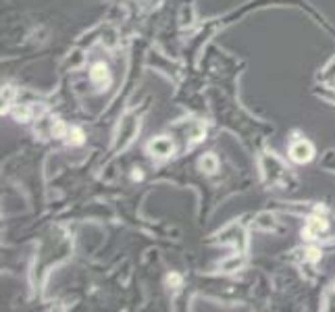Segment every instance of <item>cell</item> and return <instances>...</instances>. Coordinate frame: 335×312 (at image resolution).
I'll return each mask as SVG.
<instances>
[{
    "label": "cell",
    "instance_id": "1",
    "mask_svg": "<svg viewBox=\"0 0 335 312\" xmlns=\"http://www.w3.org/2000/svg\"><path fill=\"white\" fill-rule=\"evenodd\" d=\"M312 154H314V148H312V144L306 142V140H298V142H294L292 148H290V156H292L296 163H308V161L312 159Z\"/></svg>",
    "mask_w": 335,
    "mask_h": 312
},
{
    "label": "cell",
    "instance_id": "2",
    "mask_svg": "<svg viewBox=\"0 0 335 312\" xmlns=\"http://www.w3.org/2000/svg\"><path fill=\"white\" fill-rule=\"evenodd\" d=\"M327 229V221L325 219H319V217H314L306 223V235L308 237H319L323 231Z\"/></svg>",
    "mask_w": 335,
    "mask_h": 312
},
{
    "label": "cell",
    "instance_id": "3",
    "mask_svg": "<svg viewBox=\"0 0 335 312\" xmlns=\"http://www.w3.org/2000/svg\"><path fill=\"white\" fill-rule=\"evenodd\" d=\"M221 241H231V244H235V246L240 244L242 250H244V231L240 227H229V229L223 231Z\"/></svg>",
    "mask_w": 335,
    "mask_h": 312
},
{
    "label": "cell",
    "instance_id": "4",
    "mask_svg": "<svg viewBox=\"0 0 335 312\" xmlns=\"http://www.w3.org/2000/svg\"><path fill=\"white\" fill-rule=\"evenodd\" d=\"M150 150L156 154V156H169L173 152V144L169 140H165V137H158V140H154L150 144Z\"/></svg>",
    "mask_w": 335,
    "mask_h": 312
},
{
    "label": "cell",
    "instance_id": "5",
    "mask_svg": "<svg viewBox=\"0 0 335 312\" xmlns=\"http://www.w3.org/2000/svg\"><path fill=\"white\" fill-rule=\"evenodd\" d=\"M92 79L98 83V85H104V83H109V69L104 67L102 63H98L94 69H92Z\"/></svg>",
    "mask_w": 335,
    "mask_h": 312
},
{
    "label": "cell",
    "instance_id": "6",
    "mask_svg": "<svg viewBox=\"0 0 335 312\" xmlns=\"http://www.w3.org/2000/svg\"><path fill=\"white\" fill-rule=\"evenodd\" d=\"M200 167L208 173H213V171H217V159L215 156H204V159L200 161Z\"/></svg>",
    "mask_w": 335,
    "mask_h": 312
},
{
    "label": "cell",
    "instance_id": "7",
    "mask_svg": "<svg viewBox=\"0 0 335 312\" xmlns=\"http://www.w3.org/2000/svg\"><path fill=\"white\" fill-rule=\"evenodd\" d=\"M258 227H273V217L260 215V217H258Z\"/></svg>",
    "mask_w": 335,
    "mask_h": 312
}]
</instances>
